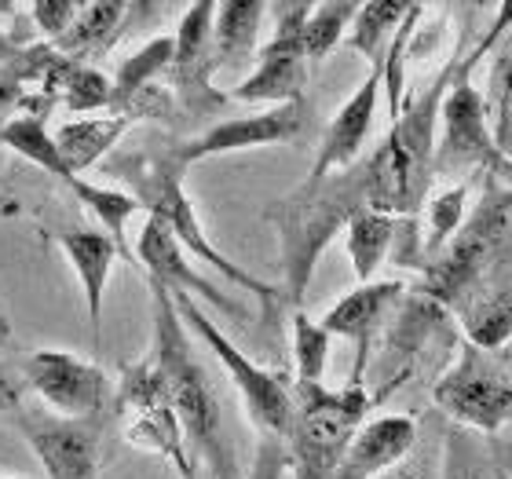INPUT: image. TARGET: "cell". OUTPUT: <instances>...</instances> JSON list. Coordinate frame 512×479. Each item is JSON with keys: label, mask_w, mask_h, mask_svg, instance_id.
Wrapping results in <instances>:
<instances>
[{"label": "cell", "mask_w": 512, "mask_h": 479, "mask_svg": "<svg viewBox=\"0 0 512 479\" xmlns=\"http://www.w3.org/2000/svg\"><path fill=\"white\" fill-rule=\"evenodd\" d=\"M22 384L44 410L70 421L114 417V384L96 362L63 348H37L22 362Z\"/></svg>", "instance_id": "cell-9"}, {"label": "cell", "mask_w": 512, "mask_h": 479, "mask_svg": "<svg viewBox=\"0 0 512 479\" xmlns=\"http://www.w3.org/2000/svg\"><path fill=\"white\" fill-rule=\"evenodd\" d=\"M55 245L63 249L66 264L74 267L77 282H81V297H85V315L92 326V344L103 337V304H107V286L114 275V264L121 260L114 238L103 235L99 227H63L55 231Z\"/></svg>", "instance_id": "cell-16"}, {"label": "cell", "mask_w": 512, "mask_h": 479, "mask_svg": "<svg viewBox=\"0 0 512 479\" xmlns=\"http://www.w3.org/2000/svg\"><path fill=\"white\" fill-rule=\"evenodd\" d=\"M0 143L8 150H15L22 161H30V165H37L41 172H48L52 180H59V183L74 180V172L66 169L63 158H59V150H55L48 118H41V114H19V118H11L8 125L0 128Z\"/></svg>", "instance_id": "cell-26"}, {"label": "cell", "mask_w": 512, "mask_h": 479, "mask_svg": "<svg viewBox=\"0 0 512 479\" xmlns=\"http://www.w3.org/2000/svg\"><path fill=\"white\" fill-rule=\"evenodd\" d=\"M417 421L406 414H384L374 421H363L348 439L333 479H377L414 450Z\"/></svg>", "instance_id": "cell-17"}, {"label": "cell", "mask_w": 512, "mask_h": 479, "mask_svg": "<svg viewBox=\"0 0 512 479\" xmlns=\"http://www.w3.org/2000/svg\"><path fill=\"white\" fill-rule=\"evenodd\" d=\"M4 341H11V322L0 315V344H4Z\"/></svg>", "instance_id": "cell-37"}, {"label": "cell", "mask_w": 512, "mask_h": 479, "mask_svg": "<svg viewBox=\"0 0 512 479\" xmlns=\"http://www.w3.org/2000/svg\"><path fill=\"white\" fill-rule=\"evenodd\" d=\"M22 11H26V19H30L33 30L41 33V37H48V44H55L70 26H74L81 4H74V0H33V4H26Z\"/></svg>", "instance_id": "cell-31"}, {"label": "cell", "mask_w": 512, "mask_h": 479, "mask_svg": "<svg viewBox=\"0 0 512 479\" xmlns=\"http://www.w3.org/2000/svg\"><path fill=\"white\" fill-rule=\"evenodd\" d=\"M63 187L74 194L77 202L85 205L88 213H92V220H96L99 231L114 238L121 260H132V249H128L125 231H128V220L139 213L136 198H132L128 191H118V187H99V183H88V180H81V176L66 180Z\"/></svg>", "instance_id": "cell-25"}, {"label": "cell", "mask_w": 512, "mask_h": 479, "mask_svg": "<svg viewBox=\"0 0 512 479\" xmlns=\"http://www.w3.org/2000/svg\"><path fill=\"white\" fill-rule=\"evenodd\" d=\"M176 476L180 479H198V461H187V465H183V469H176Z\"/></svg>", "instance_id": "cell-36"}, {"label": "cell", "mask_w": 512, "mask_h": 479, "mask_svg": "<svg viewBox=\"0 0 512 479\" xmlns=\"http://www.w3.org/2000/svg\"><path fill=\"white\" fill-rule=\"evenodd\" d=\"M132 4H81L74 26L52 44L55 52L77 66H92L96 59L110 55L128 26Z\"/></svg>", "instance_id": "cell-19"}, {"label": "cell", "mask_w": 512, "mask_h": 479, "mask_svg": "<svg viewBox=\"0 0 512 479\" xmlns=\"http://www.w3.org/2000/svg\"><path fill=\"white\" fill-rule=\"evenodd\" d=\"M289 333H293V366H297V384H322L326 366H330L333 337L322 330L319 319L297 308L289 315Z\"/></svg>", "instance_id": "cell-30"}, {"label": "cell", "mask_w": 512, "mask_h": 479, "mask_svg": "<svg viewBox=\"0 0 512 479\" xmlns=\"http://www.w3.org/2000/svg\"><path fill=\"white\" fill-rule=\"evenodd\" d=\"M311 4H267V15L275 22L271 41L260 44L253 70L242 77V85L227 92L235 103H304L308 85V55H304V19Z\"/></svg>", "instance_id": "cell-8"}, {"label": "cell", "mask_w": 512, "mask_h": 479, "mask_svg": "<svg viewBox=\"0 0 512 479\" xmlns=\"http://www.w3.org/2000/svg\"><path fill=\"white\" fill-rule=\"evenodd\" d=\"M421 297L443 311H461L512 297V187L483 176L480 202L447 249L421 271Z\"/></svg>", "instance_id": "cell-1"}, {"label": "cell", "mask_w": 512, "mask_h": 479, "mask_svg": "<svg viewBox=\"0 0 512 479\" xmlns=\"http://www.w3.org/2000/svg\"><path fill=\"white\" fill-rule=\"evenodd\" d=\"M11 421L19 436L30 443L48 479H99L103 461V432L114 417H92V421H70L41 403L22 399L11 410Z\"/></svg>", "instance_id": "cell-10"}, {"label": "cell", "mask_w": 512, "mask_h": 479, "mask_svg": "<svg viewBox=\"0 0 512 479\" xmlns=\"http://www.w3.org/2000/svg\"><path fill=\"white\" fill-rule=\"evenodd\" d=\"M395 231H399V220L388 213H377V209H359L344 224V245H348V260H352L359 286L374 282L381 264L392 256Z\"/></svg>", "instance_id": "cell-22"}, {"label": "cell", "mask_w": 512, "mask_h": 479, "mask_svg": "<svg viewBox=\"0 0 512 479\" xmlns=\"http://www.w3.org/2000/svg\"><path fill=\"white\" fill-rule=\"evenodd\" d=\"M406 297L403 282H363L352 293H344L326 315H322V330L330 337H344L355 344V366L348 373V384H366V370L374 359V344L384 333L392 311L399 308V300Z\"/></svg>", "instance_id": "cell-13"}, {"label": "cell", "mask_w": 512, "mask_h": 479, "mask_svg": "<svg viewBox=\"0 0 512 479\" xmlns=\"http://www.w3.org/2000/svg\"><path fill=\"white\" fill-rule=\"evenodd\" d=\"M213 11L216 4L198 0L183 8L180 26L172 33V66H169V92L176 99L183 118H213L231 103L227 92L213 85Z\"/></svg>", "instance_id": "cell-11"}, {"label": "cell", "mask_w": 512, "mask_h": 479, "mask_svg": "<svg viewBox=\"0 0 512 479\" xmlns=\"http://www.w3.org/2000/svg\"><path fill=\"white\" fill-rule=\"evenodd\" d=\"M22 48H30V41H26L19 30H11V26H0V70H8V66L19 59Z\"/></svg>", "instance_id": "cell-33"}, {"label": "cell", "mask_w": 512, "mask_h": 479, "mask_svg": "<svg viewBox=\"0 0 512 479\" xmlns=\"http://www.w3.org/2000/svg\"><path fill=\"white\" fill-rule=\"evenodd\" d=\"M512 26V4L494 8V22L483 37L469 44V52L461 55V66L450 81L443 107H439V128H436V154H432V180L436 176H494V180L512 183V161L505 158L494 143L491 118L483 107V92L472 85V70L494 44L502 41L505 30Z\"/></svg>", "instance_id": "cell-5"}, {"label": "cell", "mask_w": 512, "mask_h": 479, "mask_svg": "<svg viewBox=\"0 0 512 479\" xmlns=\"http://www.w3.org/2000/svg\"><path fill=\"white\" fill-rule=\"evenodd\" d=\"M359 209H366V180L355 161L352 169H341L319 183H300L297 191L278 198L264 209V220L278 231V253H282V297L300 308L308 293L311 275L319 267L326 245L341 235L344 224Z\"/></svg>", "instance_id": "cell-4"}, {"label": "cell", "mask_w": 512, "mask_h": 479, "mask_svg": "<svg viewBox=\"0 0 512 479\" xmlns=\"http://www.w3.org/2000/svg\"><path fill=\"white\" fill-rule=\"evenodd\" d=\"M37 96L44 99V107H63L66 114H96V110L110 114V77L99 74L96 66H77L59 55Z\"/></svg>", "instance_id": "cell-21"}, {"label": "cell", "mask_w": 512, "mask_h": 479, "mask_svg": "<svg viewBox=\"0 0 512 479\" xmlns=\"http://www.w3.org/2000/svg\"><path fill=\"white\" fill-rule=\"evenodd\" d=\"M377 479H421V472H414V469H399V465H395V469H388L384 476H377Z\"/></svg>", "instance_id": "cell-35"}, {"label": "cell", "mask_w": 512, "mask_h": 479, "mask_svg": "<svg viewBox=\"0 0 512 479\" xmlns=\"http://www.w3.org/2000/svg\"><path fill=\"white\" fill-rule=\"evenodd\" d=\"M355 11H359V4H352V0L311 4L308 19H304V55H308V66H319L333 48H341L348 30H352Z\"/></svg>", "instance_id": "cell-29"}, {"label": "cell", "mask_w": 512, "mask_h": 479, "mask_svg": "<svg viewBox=\"0 0 512 479\" xmlns=\"http://www.w3.org/2000/svg\"><path fill=\"white\" fill-rule=\"evenodd\" d=\"M22 377H11L4 366H0V414H11L15 406L22 403Z\"/></svg>", "instance_id": "cell-34"}, {"label": "cell", "mask_w": 512, "mask_h": 479, "mask_svg": "<svg viewBox=\"0 0 512 479\" xmlns=\"http://www.w3.org/2000/svg\"><path fill=\"white\" fill-rule=\"evenodd\" d=\"M377 99H381V70H370L366 81L344 99V107L333 114V121L322 132L319 154L311 161V172L304 183H319L341 169H352L366 147V136L377 118Z\"/></svg>", "instance_id": "cell-15"}, {"label": "cell", "mask_w": 512, "mask_h": 479, "mask_svg": "<svg viewBox=\"0 0 512 479\" xmlns=\"http://www.w3.org/2000/svg\"><path fill=\"white\" fill-rule=\"evenodd\" d=\"M150 315H154V362L161 366L165 388H169L172 410L183 428L187 450L194 461H205L213 479H246L235 454V439L227 428V410L220 403L213 377L202 366L180 311L172 304V293L158 282H150Z\"/></svg>", "instance_id": "cell-2"}, {"label": "cell", "mask_w": 512, "mask_h": 479, "mask_svg": "<svg viewBox=\"0 0 512 479\" xmlns=\"http://www.w3.org/2000/svg\"><path fill=\"white\" fill-rule=\"evenodd\" d=\"M491 55L494 63H491V74H487L483 107H487V118H491L494 143L512 161V26L505 30L502 41L491 48Z\"/></svg>", "instance_id": "cell-28"}, {"label": "cell", "mask_w": 512, "mask_h": 479, "mask_svg": "<svg viewBox=\"0 0 512 479\" xmlns=\"http://www.w3.org/2000/svg\"><path fill=\"white\" fill-rule=\"evenodd\" d=\"M469 216V183H454V187H443V191L428 194L425 209L417 220H425V231H421V249H425V264L436 260L447 242L461 231Z\"/></svg>", "instance_id": "cell-27"}, {"label": "cell", "mask_w": 512, "mask_h": 479, "mask_svg": "<svg viewBox=\"0 0 512 479\" xmlns=\"http://www.w3.org/2000/svg\"><path fill=\"white\" fill-rule=\"evenodd\" d=\"M103 169L114 176L118 183H125L128 194L139 202V213H147V220L161 224L172 235V242L180 245L183 253H191L194 260H202L216 271V275L227 278V286L246 289L260 300L264 308V319H275V311L286 304L282 289L264 282V278L249 275L246 267L235 264L231 256H224L209 242L202 220L194 213V202L183 191V169L176 154H172V143H158V147H143V150H125V154H110L103 161Z\"/></svg>", "instance_id": "cell-3"}, {"label": "cell", "mask_w": 512, "mask_h": 479, "mask_svg": "<svg viewBox=\"0 0 512 479\" xmlns=\"http://www.w3.org/2000/svg\"><path fill=\"white\" fill-rule=\"evenodd\" d=\"M414 4H403V0H370V4H359L352 19V30L344 37V44L359 52L370 63V70H381L384 55L392 48L395 33L403 26V19L410 15Z\"/></svg>", "instance_id": "cell-23"}, {"label": "cell", "mask_w": 512, "mask_h": 479, "mask_svg": "<svg viewBox=\"0 0 512 479\" xmlns=\"http://www.w3.org/2000/svg\"><path fill=\"white\" fill-rule=\"evenodd\" d=\"M443 479H483L480 458L472 450L465 432H450L447 436V454H443Z\"/></svg>", "instance_id": "cell-32"}, {"label": "cell", "mask_w": 512, "mask_h": 479, "mask_svg": "<svg viewBox=\"0 0 512 479\" xmlns=\"http://www.w3.org/2000/svg\"><path fill=\"white\" fill-rule=\"evenodd\" d=\"M366 384H344L330 392L326 384L293 381V428L286 439V465L293 479H333L348 439L370 410Z\"/></svg>", "instance_id": "cell-6"}, {"label": "cell", "mask_w": 512, "mask_h": 479, "mask_svg": "<svg viewBox=\"0 0 512 479\" xmlns=\"http://www.w3.org/2000/svg\"><path fill=\"white\" fill-rule=\"evenodd\" d=\"M132 128L128 118H118V114H103V118H74L59 125L52 132L55 139V150H59V158L63 165L74 176L81 172L96 169L103 161L118 150V143L125 139V132Z\"/></svg>", "instance_id": "cell-20"}, {"label": "cell", "mask_w": 512, "mask_h": 479, "mask_svg": "<svg viewBox=\"0 0 512 479\" xmlns=\"http://www.w3.org/2000/svg\"><path fill=\"white\" fill-rule=\"evenodd\" d=\"M136 256H139L136 260L139 271H143L150 282L165 286L169 293H187L191 300L209 304V308L227 315V319H246L249 315L231 293H224L213 278H205L202 271L187 260V253H183L180 245L172 242L169 231H165L161 224H154V220H143V231H139V242H136Z\"/></svg>", "instance_id": "cell-14"}, {"label": "cell", "mask_w": 512, "mask_h": 479, "mask_svg": "<svg viewBox=\"0 0 512 479\" xmlns=\"http://www.w3.org/2000/svg\"><path fill=\"white\" fill-rule=\"evenodd\" d=\"M267 19V4L260 0H227L213 11V66L216 74L242 70L260 52V30Z\"/></svg>", "instance_id": "cell-18"}, {"label": "cell", "mask_w": 512, "mask_h": 479, "mask_svg": "<svg viewBox=\"0 0 512 479\" xmlns=\"http://www.w3.org/2000/svg\"><path fill=\"white\" fill-rule=\"evenodd\" d=\"M300 132H304V103H282V107H267L260 114H246V118L216 121V125L205 128L202 136L172 143V154L183 169H191L198 161L220 158V154L293 143Z\"/></svg>", "instance_id": "cell-12"}, {"label": "cell", "mask_w": 512, "mask_h": 479, "mask_svg": "<svg viewBox=\"0 0 512 479\" xmlns=\"http://www.w3.org/2000/svg\"><path fill=\"white\" fill-rule=\"evenodd\" d=\"M172 66V33H158L150 37L143 48H136L132 55H125L110 77V114H118L128 99L139 96L143 88L158 85L161 77L169 74Z\"/></svg>", "instance_id": "cell-24"}, {"label": "cell", "mask_w": 512, "mask_h": 479, "mask_svg": "<svg viewBox=\"0 0 512 479\" xmlns=\"http://www.w3.org/2000/svg\"><path fill=\"white\" fill-rule=\"evenodd\" d=\"M432 403L461 428L498 436L512 421V373L498 366L491 352L461 341L454 366L432 384Z\"/></svg>", "instance_id": "cell-7"}]
</instances>
